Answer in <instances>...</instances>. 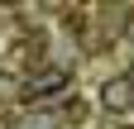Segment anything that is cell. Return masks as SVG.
I'll use <instances>...</instances> for the list:
<instances>
[{
    "instance_id": "obj_1",
    "label": "cell",
    "mask_w": 134,
    "mask_h": 129,
    "mask_svg": "<svg viewBox=\"0 0 134 129\" xmlns=\"http://www.w3.org/2000/svg\"><path fill=\"white\" fill-rule=\"evenodd\" d=\"M62 86H67V67H38V72H29L24 96H29V101H43V96H53Z\"/></svg>"
},
{
    "instance_id": "obj_2",
    "label": "cell",
    "mask_w": 134,
    "mask_h": 129,
    "mask_svg": "<svg viewBox=\"0 0 134 129\" xmlns=\"http://www.w3.org/2000/svg\"><path fill=\"white\" fill-rule=\"evenodd\" d=\"M134 105V77H110V81H100V110H129Z\"/></svg>"
},
{
    "instance_id": "obj_3",
    "label": "cell",
    "mask_w": 134,
    "mask_h": 129,
    "mask_svg": "<svg viewBox=\"0 0 134 129\" xmlns=\"http://www.w3.org/2000/svg\"><path fill=\"white\" fill-rule=\"evenodd\" d=\"M24 96V77H14V72H0V110L5 105H14Z\"/></svg>"
},
{
    "instance_id": "obj_4",
    "label": "cell",
    "mask_w": 134,
    "mask_h": 129,
    "mask_svg": "<svg viewBox=\"0 0 134 129\" xmlns=\"http://www.w3.org/2000/svg\"><path fill=\"white\" fill-rule=\"evenodd\" d=\"M81 24H86V10H77V5H72V10H62V29H72V34H77Z\"/></svg>"
},
{
    "instance_id": "obj_5",
    "label": "cell",
    "mask_w": 134,
    "mask_h": 129,
    "mask_svg": "<svg viewBox=\"0 0 134 129\" xmlns=\"http://www.w3.org/2000/svg\"><path fill=\"white\" fill-rule=\"evenodd\" d=\"M67 120L81 124V120H86V105H81V101H67Z\"/></svg>"
}]
</instances>
